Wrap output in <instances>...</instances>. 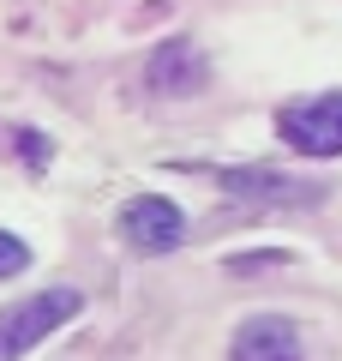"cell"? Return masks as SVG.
Returning a JSON list of instances; mask_svg holds the SVG:
<instances>
[{"instance_id":"277c9868","label":"cell","mask_w":342,"mask_h":361,"mask_svg":"<svg viewBox=\"0 0 342 361\" xmlns=\"http://www.w3.org/2000/svg\"><path fill=\"white\" fill-rule=\"evenodd\" d=\"M228 361H306V349H300L294 319H282V313H253V319L234 331V343H228Z\"/></svg>"},{"instance_id":"6da1fadb","label":"cell","mask_w":342,"mask_h":361,"mask_svg":"<svg viewBox=\"0 0 342 361\" xmlns=\"http://www.w3.org/2000/svg\"><path fill=\"white\" fill-rule=\"evenodd\" d=\"M78 307H84L78 289H42V295L6 307L0 313V361H18L25 349H37L49 331H61L66 319H78Z\"/></svg>"},{"instance_id":"3957f363","label":"cell","mask_w":342,"mask_h":361,"mask_svg":"<svg viewBox=\"0 0 342 361\" xmlns=\"http://www.w3.org/2000/svg\"><path fill=\"white\" fill-rule=\"evenodd\" d=\"M277 133H282L300 157H336V151H342V90H324V97L289 103V109L277 115Z\"/></svg>"},{"instance_id":"5b68a950","label":"cell","mask_w":342,"mask_h":361,"mask_svg":"<svg viewBox=\"0 0 342 361\" xmlns=\"http://www.w3.org/2000/svg\"><path fill=\"white\" fill-rule=\"evenodd\" d=\"M25 265H30V247L18 241L13 229H0V277H18Z\"/></svg>"},{"instance_id":"7a4b0ae2","label":"cell","mask_w":342,"mask_h":361,"mask_svg":"<svg viewBox=\"0 0 342 361\" xmlns=\"http://www.w3.org/2000/svg\"><path fill=\"white\" fill-rule=\"evenodd\" d=\"M114 229H120V241H127L132 253H175V247L186 241V217H180V205L163 199V193L127 199L120 217H114Z\"/></svg>"}]
</instances>
